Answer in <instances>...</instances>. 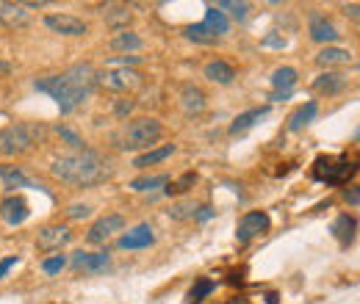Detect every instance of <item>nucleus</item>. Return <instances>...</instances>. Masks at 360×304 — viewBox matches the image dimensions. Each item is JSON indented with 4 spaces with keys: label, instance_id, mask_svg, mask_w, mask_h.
Wrapping results in <instances>:
<instances>
[{
    "label": "nucleus",
    "instance_id": "f3484780",
    "mask_svg": "<svg viewBox=\"0 0 360 304\" xmlns=\"http://www.w3.org/2000/svg\"><path fill=\"white\" fill-rule=\"evenodd\" d=\"M0 23L6 28H25L31 23V14L25 12L23 3H6V0H0Z\"/></svg>",
    "mask_w": 360,
    "mask_h": 304
},
{
    "label": "nucleus",
    "instance_id": "7ed1b4c3",
    "mask_svg": "<svg viewBox=\"0 0 360 304\" xmlns=\"http://www.w3.org/2000/svg\"><path fill=\"white\" fill-rule=\"evenodd\" d=\"M36 138H42V127L36 125H25V122L6 125L0 130V155H6V158L25 155L28 149L36 147Z\"/></svg>",
    "mask_w": 360,
    "mask_h": 304
},
{
    "label": "nucleus",
    "instance_id": "cd10ccee",
    "mask_svg": "<svg viewBox=\"0 0 360 304\" xmlns=\"http://www.w3.org/2000/svg\"><path fill=\"white\" fill-rule=\"evenodd\" d=\"M141 45H144L141 36L133 34V31H119V34L111 39V47H114V50H125V53H133V50H139Z\"/></svg>",
    "mask_w": 360,
    "mask_h": 304
},
{
    "label": "nucleus",
    "instance_id": "6e6552de",
    "mask_svg": "<svg viewBox=\"0 0 360 304\" xmlns=\"http://www.w3.org/2000/svg\"><path fill=\"white\" fill-rule=\"evenodd\" d=\"M69 241H72V233L67 224H50L45 230H39V236H36V246L42 252H61Z\"/></svg>",
    "mask_w": 360,
    "mask_h": 304
},
{
    "label": "nucleus",
    "instance_id": "2f4dec72",
    "mask_svg": "<svg viewBox=\"0 0 360 304\" xmlns=\"http://www.w3.org/2000/svg\"><path fill=\"white\" fill-rule=\"evenodd\" d=\"M183 34H186V39H191V42H197V45H213V42H216V36H213L202 23H200V25H189Z\"/></svg>",
    "mask_w": 360,
    "mask_h": 304
},
{
    "label": "nucleus",
    "instance_id": "0eeeda50",
    "mask_svg": "<svg viewBox=\"0 0 360 304\" xmlns=\"http://www.w3.org/2000/svg\"><path fill=\"white\" fill-rule=\"evenodd\" d=\"M269 213L263 210H250L247 216H241L239 227H236V241L239 244H250L255 238H261L263 233H269Z\"/></svg>",
    "mask_w": 360,
    "mask_h": 304
},
{
    "label": "nucleus",
    "instance_id": "7c9ffc66",
    "mask_svg": "<svg viewBox=\"0 0 360 304\" xmlns=\"http://www.w3.org/2000/svg\"><path fill=\"white\" fill-rule=\"evenodd\" d=\"M194 213H197V205H194L191 199H183V202H172V207H169V218H175V221H186V218H194Z\"/></svg>",
    "mask_w": 360,
    "mask_h": 304
},
{
    "label": "nucleus",
    "instance_id": "473e14b6",
    "mask_svg": "<svg viewBox=\"0 0 360 304\" xmlns=\"http://www.w3.org/2000/svg\"><path fill=\"white\" fill-rule=\"evenodd\" d=\"M194 183H197V175H194V172H186L180 180L169 183V188H164V194H169V197H172V194H175V197H178V194H186L189 188H194Z\"/></svg>",
    "mask_w": 360,
    "mask_h": 304
},
{
    "label": "nucleus",
    "instance_id": "e433bc0d",
    "mask_svg": "<svg viewBox=\"0 0 360 304\" xmlns=\"http://www.w3.org/2000/svg\"><path fill=\"white\" fill-rule=\"evenodd\" d=\"M89 216H92V207H89V205H69V207H67V218H72V221L89 218Z\"/></svg>",
    "mask_w": 360,
    "mask_h": 304
},
{
    "label": "nucleus",
    "instance_id": "5701e85b",
    "mask_svg": "<svg viewBox=\"0 0 360 304\" xmlns=\"http://www.w3.org/2000/svg\"><path fill=\"white\" fill-rule=\"evenodd\" d=\"M130 20H133V14H130L128 6H119V3L106 6V25H108L111 31H117V34H119V31H128Z\"/></svg>",
    "mask_w": 360,
    "mask_h": 304
},
{
    "label": "nucleus",
    "instance_id": "f704fd0d",
    "mask_svg": "<svg viewBox=\"0 0 360 304\" xmlns=\"http://www.w3.org/2000/svg\"><path fill=\"white\" fill-rule=\"evenodd\" d=\"M64 266H67V257H64V255H53V257L42 260V271H45V274H58Z\"/></svg>",
    "mask_w": 360,
    "mask_h": 304
},
{
    "label": "nucleus",
    "instance_id": "dca6fc26",
    "mask_svg": "<svg viewBox=\"0 0 360 304\" xmlns=\"http://www.w3.org/2000/svg\"><path fill=\"white\" fill-rule=\"evenodd\" d=\"M108 263H111L108 252H95V255H89V252H75V257H72V266H75L78 271H84V274H97V271L108 268Z\"/></svg>",
    "mask_w": 360,
    "mask_h": 304
},
{
    "label": "nucleus",
    "instance_id": "79ce46f5",
    "mask_svg": "<svg viewBox=\"0 0 360 304\" xmlns=\"http://www.w3.org/2000/svg\"><path fill=\"white\" fill-rule=\"evenodd\" d=\"M346 202H352V205L357 207V202H360V194H357V188H349V191H346Z\"/></svg>",
    "mask_w": 360,
    "mask_h": 304
},
{
    "label": "nucleus",
    "instance_id": "c756f323",
    "mask_svg": "<svg viewBox=\"0 0 360 304\" xmlns=\"http://www.w3.org/2000/svg\"><path fill=\"white\" fill-rule=\"evenodd\" d=\"M169 183V175H147V177H136L130 183L133 191H153V188H161Z\"/></svg>",
    "mask_w": 360,
    "mask_h": 304
},
{
    "label": "nucleus",
    "instance_id": "37998d69",
    "mask_svg": "<svg viewBox=\"0 0 360 304\" xmlns=\"http://www.w3.org/2000/svg\"><path fill=\"white\" fill-rule=\"evenodd\" d=\"M0 72H12V64H6V61H0Z\"/></svg>",
    "mask_w": 360,
    "mask_h": 304
},
{
    "label": "nucleus",
    "instance_id": "20e7f679",
    "mask_svg": "<svg viewBox=\"0 0 360 304\" xmlns=\"http://www.w3.org/2000/svg\"><path fill=\"white\" fill-rule=\"evenodd\" d=\"M164 136V125L156 116H139L122 133V149H153Z\"/></svg>",
    "mask_w": 360,
    "mask_h": 304
},
{
    "label": "nucleus",
    "instance_id": "412c9836",
    "mask_svg": "<svg viewBox=\"0 0 360 304\" xmlns=\"http://www.w3.org/2000/svg\"><path fill=\"white\" fill-rule=\"evenodd\" d=\"M0 180L9 188H34V180L20 166H12V164H0Z\"/></svg>",
    "mask_w": 360,
    "mask_h": 304
},
{
    "label": "nucleus",
    "instance_id": "423d86ee",
    "mask_svg": "<svg viewBox=\"0 0 360 304\" xmlns=\"http://www.w3.org/2000/svg\"><path fill=\"white\" fill-rule=\"evenodd\" d=\"M352 175H355V164H349L346 158H319L313 164V177L322 183H344Z\"/></svg>",
    "mask_w": 360,
    "mask_h": 304
},
{
    "label": "nucleus",
    "instance_id": "58836bf2",
    "mask_svg": "<svg viewBox=\"0 0 360 304\" xmlns=\"http://www.w3.org/2000/svg\"><path fill=\"white\" fill-rule=\"evenodd\" d=\"M211 216H213V207H208V205L197 207V213H194V218H197V221H208Z\"/></svg>",
    "mask_w": 360,
    "mask_h": 304
},
{
    "label": "nucleus",
    "instance_id": "a878e982",
    "mask_svg": "<svg viewBox=\"0 0 360 304\" xmlns=\"http://www.w3.org/2000/svg\"><path fill=\"white\" fill-rule=\"evenodd\" d=\"M216 39H219L222 34H228V28H230V23H228V17L219 12V9H216V6H211L208 12H205V23H202Z\"/></svg>",
    "mask_w": 360,
    "mask_h": 304
},
{
    "label": "nucleus",
    "instance_id": "1a4fd4ad",
    "mask_svg": "<svg viewBox=\"0 0 360 304\" xmlns=\"http://www.w3.org/2000/svg\"><path fill=\"white\" fill-rule=\"evenodd\" d=\"M122 230H125V218H122V216H117V213H111V216L97 218V221L89 227L86 241H89V244H106L108 238H114V236H117V233H122Z\"/></svg>",
    "mask_w": 360,
    "mask_h": 304
},
{
    "label": "nucleus",
    "instance_id": "aec40b11",
    "mask_svg": "<svg viewBox=\"0 0 360 304\" xmlns=\"http://www.w3.org/2000/svg\"><path fill=\"white\" fill-rule=\"evenodd\" d=\"M297 81H300V72L294 66H280L272 72V86L277 89V94H291Z\"/></svg>",
    "mask_w": 360,
    "mask_h": 304
},
{
    "label": "nucleus",
    "instance_id": "4be33fe9",
    "mask_svg": "<svg viewBox=\"0 0 360 304\" xmlns=\"http://www.w3.org/2000/svg\"><path fill=\"white\" fill-rule=\"evenodd\" d=\"M175 152V144H161V147H153V149H147L144 155H139L136 161H133V166L136 169H147V166H153V164H161V161H167L169 155Z\"/></svg>",
    "mask_w": 360,
    "mask_h": 304
},
{
    "label": "nucleus",
    "instance_id": "b1692460",
    "mask_svg": "<svg viewBox=\"0 0 360 304\" xmlns=\"http://www.w3.org/2000/svg\"><path fill=\"white\" fill-rule=\"evenodd\" d=\"M355 230H357V221H355L349 213L338 216V218H335V224H333V236L338 238V244H341V246H349V244L355 241Z\"/></svg>",
    "mask_w": 360,
    "mask_h": 304
},
{
    "label": "nucleus",
    "instance_id": "f8f14e48",
    "mask_svg": "<svg viewBox=\"0 0 360 304\" xmlns=\"http://www.w3.org/2000/svg\"><path fill=\"white\" fill-rule=\"evenodd\" d=\"M346 86H349V78H346L344 72H333V69L322 72L319 78L313 81V92H319V94H327V97H335V94H341Z\"/></svg>",
    "mask_w": 360,
    "mask_h": 304
},
{
    "label": "nucleus",
    "instance_id": "c9c22d12",
    "mask_svg": "<svg viewBox=\"0 0 360 304\" xmlns=\"http://www.w3.org/2000/svg\"><path fill=\"white\" fill-rule=\"evenodd\" d=\"M58 136H61V138H64L72 149H75V152H78V149H86V147H84V141H81V136H78V133H72L69 127H58Z\"/></svg>",
    "mask_w": 360,
    "mask_h": 304
},
{
    "label": "nucleus",
    "instance_id": "72a5a7b5",
    "mask_svg": "<svg viewBox=\"0 0 360 304\" xmlns=\"http://www.w3.org/2000/svg\"><path fill=\"white\" fill-rule=\"evenodd\" d=\"M216 9H219L222 14L230 12L236 20H247V14H250V3H236V0H222V3L216 6Z\"/></svg>",
    "mask_w": 360,
    "mask_h": 304
},
{
    "label": "nucleus",
    "instance_id": "f03ea898",
    "mask_svg": "<svg viewBox=\"0 0 360 304\" xmlns=\"http://www.w3.org/2000/svg\"><path fill=\"white\" fill-rule=\"evenodd\" d=\"M53 177L67 183V186H75V188H89V186H97L103 183L111 169H108V161L95 149H78L72 155H64L58 158L53 166H50Z\"/></svg>",
    "mask_w": 360,
    "mask_h": 304
},
{
    "label": "nucleus",
    "instance_id": "a211bd4d",
    "mask_svg": "<svg viewBox=\"0 0 360 304\" xmlns=\"http://www.w3.org/2000/svg\"><path fill=\"white\" fill-rule=\"evenodd\" d=\"M311 39L330 47V45L338 39V28H335L324 14H313V17H311Z\"/></svg>",
    "mask_w": 360,
    "mask_h": 304
},
{
    "label": "nucleus",
    "instance_id": "ddd939ff",
    "mask_svg": "<svg viewBox=\"0 0 360 304\" xmlns=\"http://www.w3.org/2000/svg\"><path fill=\"white\" fill-rule=\"evenodd\" d=\"M202 75L211 84H216V86H230L236 81V66L228 64V61H222V58H213V61L205 64Z\"/></svg>",
    "mask_w": 360,
    "mask_h": 304
},
{
    "label": "nucleus",
    "instance_id": "6ab92c4d",
    "mask_svg": "<svg viewBox=\"0 0 360 304\" xmlns=\"http://www.w3.org/2000/svg\"><path fill=\"white\" fill-rule=\"evenodd\" d=\"M352 61H355V55H352L349 50H344V47H335V45L324 47V50L316 55V64H319V66H324V69H333V66H346V64H352Z\"/></svg>",
    "mask_w": 360,
    "mask_h": 304
},
{
    "label": "nucleus",
    "instance_id": "9d476101",
    "mask_svg": "<svg viewBox=\"0 0 360 304\" xmlns=\"http://www.w3.org/2000/svg\"><path fill=\"white\" fill-rule=\"evenodd\" d=\"M45 25L58 34V36H84L89 28L81 17H72V14H47L45 17Z\"/></svg>",
    "mask_w": 360,
    "mask_h": 304
},
{
    "label": "nucleus",
    "instance_id": "393cba45",
    "mask_svg": "<svg viewBox=\"0 0 360 304\" xmlns=\"http://www.w3.org/2000/svg\"><path fill=\"white\" fill-rule=\"evenodd\" d=\"M266 114H269V108H266V105H263V108H250V111L239 114V116L233 119V125H230V133H233V136H239V133L250 130V127H252L255 122H261Z\"/></svg>",
    "mask_w": 360,
    "mask_h": 304
},
{
    "label": "nucleus",
    "instance_id": "a19ab883",
    "mask_svg": "<svg viewBox=\"0 0 360 304\" xmlns=\"http://www.w3.org/2000/svg\"><path fill=\"white\" fill-rule=\"evenodd\" d=\"M344 14H346V17H352V20H357V14H360V6H357V3H352V6H344Z\"/></svg>",
    "mask_w": 360,
    "mask_h": 304
},
{
    "label": "nucleus",
    "instance_id": "c85d7f7f",
    "mask_svg": "<svg viewBox=\"0 0 360 304\" xmlns=\"http://www.w3.org/2000/svg\"><path fill=\"white\" fill-rule=\"evenodd\" d=\"M213 279H208V277H202V279H197L194 285H191V290L186 293V304H200L205 296H211L213 293Z\"/></svg>",
    "mask_w": 360,
    "mask_h": 304
},
{
    "label": "nucleus",
    "instance_id": "4468645a",
    "mask_svg": "<svg viewBox=\"0 0 360 304\" xmlns=\"http://www.w3.org/2000/svg\"><path fill=\"white\" fill-rule=\"evenodd\" d=\"M153 244H156V236H153L150 224H139L130 233L119 236V249H147Z\"/></svg>",
    "mask_w": 360,
    "mask_h": 304
},
{
    "label": "nucleus",
    "instance_id": "39448f33",
    "mask_svg": "<svg viewBox=\"0 0 360 304\" xmlns=\"http://www.w3.org/2000/svg\"><path fill=\"white\" fill-rule=\"evenodd\" d=\"M141 81H144V75L130 69V66H111V69L97 72V86L106 92H114V94L133 92L141 86Z\"/></svg>",
    "mask_w": 360,
    "mask_h": 304
},
{
    "label": "nucleus",
    "instance_id": "4c0bfd02",
    "mask_svg": "<svg viewBox=\"0 0 360 304\" xmlns=\"http://www.w3.org/2000/svg\"><path fill=\"white\" fill-rule=\"evenodd\" d=\"M133 105H136L133 100H122V103H117V108H114V111H117V116H128V114L133 111Z\"/></svg>",
    "mask_w": 360,
    "mask_h": 304
},
{
    "label": "nucleus",
    "instance_id": "9b49d317",
    "mask_svg": "<svg viewBox=\"0 0 360 304\" xmlns=\"http://www.w3.org/2000/svg\"><path fill=\"white\" fill-rule=\"evenodd\" d=\"M28 216H31L28 202L23 197H17V194H12V197H6L3 202H0V218H3L6 224H12V227L23 224Z\"/></svg>",
    "mask_w": 360,
    "mask_h": 304
},
{
    "label": "nucleus",
    "instance_id": "c03bdc74",
    "mask_svg": "<svg viewBox=\"0 0 360 304\" xmlns=\"http://www.w3.org/2000/svg\"><path fill=\"white\" fill-rule=\"evenodd\" d=\"M228 304H250V301H247V299H230Z\"/></svg>",
    "mask_w": 360,
    "mask_h": 304
},
{
    "label": "nucleus",
    "instance_id": "bb28decb",
    "mask_svg": "<svg viewBox=\"0 0 360 304\" xmlns=\"http://www.w3.org/2000/svg\"><path fill=\"white\" fill-rule=\"evenodd\" d=\"M316 111H319V105L311 100V103H305V105H300L291 116H288V130H302L313 116H316Z\"/></svg>",
    "mask_w": 360,
    "mask_h": 304
},
{
    "label": "nucleus",
    "instance_id": "2eb2a0df",
    "mask_svg": "<svg viewBox=\"0 0 360 304\" xmlns=\"http://www.w3.org/2000/svg\"><path fill=\"white\" fill-rule=\"evenodd\" d=\"M180 105H183V111H186L189 116H194V114H202V111H205L208 97H205V92H202L200 86L183 84V86H180Z\"/></svg>",
    "mask_w": 360,
    "mask_h": 304
},
{
    "label": "nucleus",
    "instance_id": "ea45409f",
    "mask_svg": "<svg viewBox=\"0 0 360 304\" xmlns=\"http://www.w3.org/2000/svg\"><path fill=\"white\" fill-rule=\"evenodd\" d=\"M14 266H17V257H6L3 263H0V279H3L9 274V268H14Z\"/></svg>",
    "mask_w": 360,
    "mask_h": 304
},
{
    "label": "nucleus",
    "instance_id": "f257e3e1",
    "mask_svg": "<svg viewBox=\"0 0 360 304\" xmlns=\"http://www.w3.org/2000/svg\"><path fill=\"white\" fill-rule=\"evenodd\" d=\"M34 86H36V92L50 94L58 103L61 114H72L97 89V69L92 64H75V66L64 69L61 75H50V78L36 81Z\"/></svg>",
    "mask_w": 360,
    "mask_h": 304
}]
</instances>
